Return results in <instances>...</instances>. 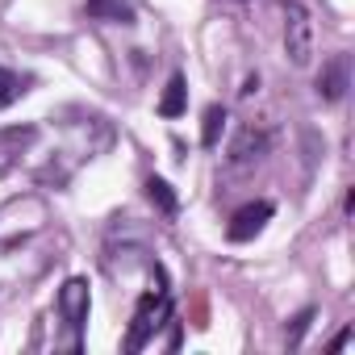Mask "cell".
<instances>
[{"label": "cell", "instance_id": "8992f818", "mask_svg": "<svg viewBox=\"0 0 355 355\" xmlns=\"http://www.w3.org/2000/svg\"><path fill=\"white\" fill-rule=\"evenodd\" d=\"M268 146H272V138H268L263 130L243 125V130L234 134V142H230V163H234V167H251V163H259V159L268 155Z\"/></svg>", "mask_w": 355, "mask_h": 355}, {"label": "cell", "instance_id": "52a82bcc", "mask_svg": "<svg viewBox=\"0 0 355 355\" xmlns=\"http://www.w3.org/2000/svg\"><path fill=\"white\" fill-rule=\"evenodd\" d=\"M34 142H38V125H9V130H0V171H9Z\"/></svg>", "mask_w": 355, "mask_h": 355}, {"label": "cell", "instance_id": "5b68a950", "mask_svg": "<svg viewBox=\"0 0 355 355\" xmlns=\"http://www.w3.org/2000/svg\"><path fill=\"white\" fill-rule=\"evenodd\" d=\"M318 96L326 101V105H334V101H343L347 96V88H351V59L347 55H330L326 63H322V71H318Z\"/></svg>", "mask_w": 355, "mask_h": 355}, {"label": "cell", "instance_id": "9a60e30c", "mask_svg": "<svg viewBox=\"0 0 355 355\" xmlns=\"http://www.w3.org/2000/svg\"><path fill=\"white\" fill-rule=\"evenodd\" d=\"M255 88H259V76H247V80H243V88H239V92H243V96H251V92H255Z\"/></svg>", "mask_w": 355, "mask_h": 355}, {"label": "cell", "instance_id": "7c38bea8", "mask_svg": "<svg viewBox=\"0 0 355 355\" xmlns=\"http://www.w3.org/2000/svg\"><path fill=\"white\" fill-rule=\"evenodd\" d=\"M146 197L155 201V209L159 214H175V209H180V201H175V193H171V184L167 180H159V175H150V180H146Z\"/></svg>", "mask_w": 355, "mask_h": 355}, {"label": "cell", "instance_id": "30bf717a", "mask_svg": "<svg viewBox=\"0 0 355 355\" xmlns=\"http://www.w3.org/2000/svg\"><path fill=\"white\" fill-rule=\"evenodd\" d=\"M313 318H318V309H313V305H305L301 313H293V318H288V330H284V347H288V351H297V347L305 343V334H309Z\"/></svg>", "mask_w": 355, "mask_h": 355}, {"label": "cell", "instance_id": "4fadbf2b", "mask_svg": "<svg viewBox=\"0 0 355 355\" xmlns=\"http://www.w3.org/2000/svg\"><path fill=\"white\" fill-rule=\"evenodd\" d=\"M21 96H26V80L17 71H9V67H0V109H9Z\"/></svg>", "mask_w": 355, "mask_h": 355}, {"label": "cell", "instance_id": "ba28073f", "mask_svg": "<svg viewBox=\"0 0 355 355\" xmlns=\"http://www.w3.org/2000/svg\"><path fill=\"white\" fill-rule=\"evenodd\" d=\"M88 17L92 21H105V26H134V5H125V0H88Z\"/></svg>", "mask_w": 355, "mask_h": 355}, {"label": "cell", "instance_id": "8fae6325", "mask_svg": "<svg viewBox=\"0 0 355 355\" xmlns=\"http://www.w3.org/2000/svg\"><path fill=\"white\" fill-rule=\"evenodd\" d=\"M226 121H230L226 109H222V105H209V109H205V121H201V146H218Z\"/></svg>", "mask_w": 355, "mask_h": 355}, {"label": "cell", "instance_id": "277c9868", "mask_svg": "<svg viewBox=\"0 0 355 355\" xmlns=\"http://www.w3.org/2000/svg\"><path fill=\"white\" fill-rule=\"evenodd\" d=\"M272 214H276V205H272V201H247V205L230 218L226 239H230V243H251V239H259V234H263V226L272 222Z\"/></svg>", "mask_w": 355, "mask_h": 355}, {"label": "cell", "instance_id": "9c48e42d", "mask_svg": "<svg viewBox=\"0 0 355 355\" xmlns=\"http://www.w3.org/2000/svg\"><path fill=\"white\" fill-rule=\"evenodd\" d=\"M184 109H189V80L175 71V76L167 80L163 96H159V117H180Z\"/></svg>", "mask_w": 355, "mask_h": 355}, {"label": "cell", "instance_id": "6da1fadb", "mask_svg": "<svg viewBox=\"0 0 355 355\" xmlns=\"http://www.w3.org/2000/svg\"><path fill=\"white\" fill-rule=\"evenodd\" d=\"M171 313H175V305H171V293H167V288L142 293L138 305H134V318H130V330H125L121 351H125V355H138L142 347H150L155 334L171 322Z\"/></svg>", "mask_w": 355, "mask_h": 355}, {"label": "cell", "instance_id": "3957f363", "mask_svg": "<svg viewBox=\"0 0 355 355\" xmlns=\"http://www.w3.org/2000/svg\"><path fill=\"white\" fill-rule=\"evenodd\" d=\"M88 309H92V288H88V280L84 276H71L63 288H59V318H63V326L80 338V330H84V322H88Z\"/></svg>", "mask_w": 355, "mask_h": 355}, {"label": "cell", "instance_id": "5bb4252c", "mask_svg": "<svg viewBox=\"0 0 355 355\" xmlns=\"http://www.w3.org/2000/svg\"><path fill=\"white\" fill-rule=\"evenodd\" d=\"M351 338H355V330H351V326H343V330L330 338V351H347V347H351Z\"/></svg>", "mask_w": 355, "mask_h": 355}, {"label": "cell", "instance_id": "2e32d148", "mask_svg": "<svg viewBox=\"0 0 355 355\" xmlns=\"http://www.w3.org/2000/svg\"><path fill=\"white\" fill-rule=\"evenodd\" d=\"M343 209H347V218L355 214V189H347V201H343Z\"/></svg>", "mask_w": 355, "mask_h": 355}, {"label": "cell", "instance_id": "7a4b0ae2", "mask_svg": "<svg viewBox=\"0 0 355 355\" xmlns=\"http://www.w3.org/2000/svg\"><path fill=\"white\" fill-rule=\"evenodd\" d=\"M284 55L293 67L313 63V21L301 0H284Z\"/></svg>", "mask_w": 355, "mask_h": 355}]
</instances>
